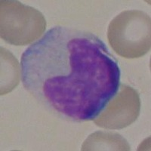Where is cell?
I'll use <instances>...</instances> for the list:
<instances>
[{
  "label": "cell",
  "instance_id": "obj_1",
  "mask_svg": "<svg viewBox=\"0 0 151 151\" xmlns=\"http://www.w3.org/2000/svg\"><path fill=\"white\" fill-rule=\"evenodd\" d=\"M23 85L38 101L64 119L93 120L120 86L116 59L99 37L57 26L25 50Z\"/></svg>",
  "mask_w": 151,
  "mask_h": 151
},
{
  "label": "cell",
  "instance_id": "obj_2",
  "mask_svg": "<svg viewBox=\"0 0 151 151\" xmlns=\"http://www.w3.org/2000/svg\"><path fill=\"white\" fill-rule=\"evenodd\" d=\"M107 40L113 51L125 58H138L150 50V17L140 10H127L110 23Z\"/></svg>",
  "mask_w": 151,
  "mask_h": 151
},
{
  "label": "cell",
  "instance_id": "obj_3",
  "mask_svg": "<svg viewBox=\"0 0 151 151\" xmlns=\"http://www.w3.org/2000/svg\"><path fill=\"white\" fill-rule=\"evenodd\" d=\"M46 22L41 12L18 1H1V38L9 44L25 45L44 33Z\"/></svg>",
  "mask_w": 151,
  "mask_h": 151
},
{
  "label": "cell",
  "instance_id": "obj_4",
  "mask_svg": "<svg viewBox=\"0 0 151 151\" xmlns=\"http://www.w3.org/2000/svg\"><path fill=\"white\" fill-rule=\"evenodd\" d=\"M103 111L93 119L94 124L106 129H122L136 120L140 114L141 101L135 89L122 85Z\"/></svg>",
  "mask_w": 151,
  "mask_h": 151
},
{
  "label": "cell",
  "instance_id": "obj_5",
  "mask_svg": "<svg viewBox=\"0 0 151 151\" xmlns=\"http://www.w3.org/2000/svg\"><path fill=\"white\" fill-rule=\"evenodd\" d=\"M126 140L115 132H96L85 141L82 150H130Z\"/></svg>",
  "mask_w": 151,
  "mask_h": 151
},
{
  "label": "cell",
  "instance_id": "obj_6",
  "mask_svg": "<svg viewBox=\"0 0 151 151\" xmlns=\"http://www.w3.org/2000/svg\"><path fill=\"white\" fill-rule=\"evenodd\" d=\"M1 94L3 95L14 89L20 81L17 59L3 48H1Z\"/></svg>",
  "mask_w": 151,
  "mask_h": 151
}]
</instances>
